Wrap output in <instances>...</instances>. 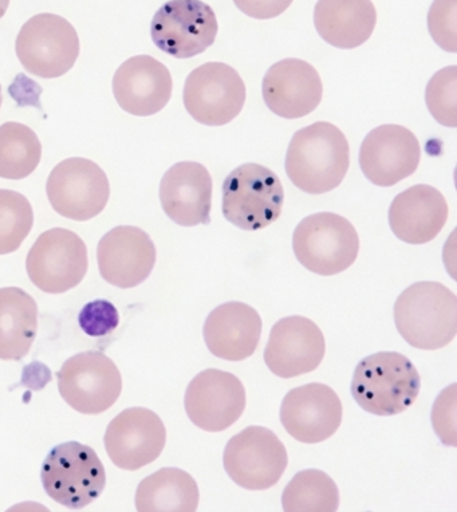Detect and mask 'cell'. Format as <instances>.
<instances>
[{
  "label": "cell",
  "instance_id": "6da1fadb",
  "mask_svg": "<svg viewBox=\"0 0 457 512\" xmlns=\"http://www.w3.org/2000/svg\"><path fill=\"white\" fill-rule=\"evenodd\" d=\"M349 165L348 139L330 122H315L301 129L287 149V176L309 195L328 194L340 187Z\"/></svg>",
  "mask_w": 457,
  "mask_h": 512
},
{
  "label": "cell",
  "instance_id": "7a4b0ae2",
  "mask_svg": "<svg viewBox=\"0 0 457 512\" xmlns=\"http://www.w3.org/2000/svg\"><path fill=\"white\" fill-rule=\"evenodd\" d=\"M420 388L419 370L408 357L381 352L358 362L350 392L365 412L389 417L411 408Z\"/></svg>",
  "mask_w": 457,
  "mask_h": 512
},
{
  "label": "cell",
  "instance_id": "3957f363",
  "mask_svg": "<svg viewBox=\"0 0 457 512\" xmlns=\"http://www.w3.org/2000/svg\"><path fill=\"white\" fill-rule=\"evenodd\" d=\"M395 322L401 337L413 348H445L457 333L456 294L441 283H415L397 298Z\"/></svg>",
  "mask_w": 457,
  "mask_h": 512
},
{
  "label": "cell",
  "instance_id": "277c9868",
  "mask_svg": "<svg viewBox=\"0 0 457 512\" xmlns=\"http://www.w3.org/2000/svg\"><path fill=\"white\" fill-rule=\"evenodd\" d=\"M285 204V189L277 173L265 165H240L223 184V214L244 231H258L277 222Z\"/></svg>",
  "mask_w": 457,
  "mask_h": 512
},
{
  "label": "cell",
  "instance_id": "5b68a950",
  "mask_svg": "<svg viewBox=\"0 0 457 512\" xmlns=\"http://www.w3.org/2000/svg\"><path fill=\"white\" fill-rule=\"evenodd\" d=\"M46 494L61 506L81 510L105 490L104 464L89 445L68 441L54 447L42 464Z\"/></svg>",
  "mask_w": 457,
  "mask_h": 512
},
{
  "label": "cell",
  "instance_id": "8992f818",
  "mask_svg": "<svg viewBox=\"0 0 457 512\" xmlns=\"http://www.w3.org/2000/svg\"><path fill=\"white\" fill-rule=\"evenodd\" d=\"M294 254L311 273L332 277L344 273L356 262L360 238L344 216L321 212L307 216L295 228Z\"/></svg>",
  "mask_w": 457,
  "mask_h": 512
},
{
  "label": "cell",
  "instance_id": "52a82bcc",
  "mask_svg": "<svg viewBox=\"0 0 457 512\" xmlns=\"http://www.w3.org/2000/svg\"><path fill=\"white\" fill-rule=\"evenodd\" d=\"M15 51L26 72L53 80L65 76L76 65L80 38L65 18L38 14L22 26Z\"/></svg>",
  "mask_w": 457,
  "mask_h": 512
},
{
  "label": "cell",
  "instance_id": "ba28073f",
  "mask_svg": "<svg viewBox=\"0 0 457 512\" xmlns=\"http://www.w3.org/2000/svg\"><path fill=\"white\" fill-rule=\"evenodd\" d=\"M224 470L232 482L251 491L269 490L285 474L289 455L269 428L251 425L228 441Z\"/></svg>",
  "mask_w": 457,
  "mask_h": 512
},
{
  "label": "cell",
  "instance_id": "9c48e42d",
  "mask_svg": "<svg viewBox=\"0 0 457 512\" xmlns=\"http://www.w3.org/2000/svg\"><path fill=\"white\" fill-rule=\"evenodd\" d=\"M57 377L62 399L82 415H100L120 399V370L97 350L70 357L59 369Z\"/></svg>",
  "mask_w": 457,
  "mask_h": 512
},
{
  "label": "cell",
  "instance_id": "30bf717a",
  "mask_svg": "<svg viewBox=\"0 0 457 512\" xmlns=\"http://www.w3.org/2000/svg\"><path fill=\"white\" fill-rule=\"evenodd\" d=\"M51 207L63 218L88 222L100 215L109 202L108 176L92 160L72 157L51 171L46 184Z\"/></svg>",
  "mask_w": 457,
  "mask_h": 512
},
{
  "label": "cell",
  "instance_id": "8fae6325",
  "mask_svg": "<svg viewBox=\"0 0 457 512\" xmlns=\"http://www.w3.org/2000/svg\"><path fill=\"white\" fill-rule=\"evenodd\" d=\"M88 266L84 240L65 228L43 232L26 259L31 282L47 294H63L80 285Z\"/></svg>",
  "mask_w": 457,
  "mask_h": 512
},
{
  "label": "cell",
  "instance_id": "7c38bea8",
  "mask_svg": "<svg viewBox=\"0 0 457 512\" xmlns=\"http://www.w3.org/2000/svg\"><path fill=\"white\" fill-rule=\"evenodd\" d=\"M219 25L215 11L202 0H169L151 23L153 43L165 54L188 59L215 43Z\"/></svg>",
  "mask_w": 457,
  "mask_h": 512
},
{
  "label": "cell",
  "instance_id": "4fadbf2b",
  "mask_svg": "<svg viewBox=\"0 0 457 512\" xmlns=\"http://www.w3.org/2000/svg\"><path fill=\"white\" fill-rule=\"evenodd\" d=\"M183 98L193 120L207 126L227 125L243 110L246 85L231 66L208 62L189 74Z\"/></svg>",
  "mask_w": 457,
  "mask_h": 512
},
{
  "label": "cell",
  "instance_id": "5bb4252c",
  "mask_svg": "<svg viewBox=\"0 0 457 512\" xmlns=\"http://www.w3.org/2000/svg\"><path fill=\"white\" fill-rule=\"evenodd\" d=\"M184 407L196 427L212 433L226 431L246 409V389L235 374L203 370L189 382Z\"/></svg>",
  "mask_w": 457,
  "mask_h": 512
},
{
  "label": "cell",
  "instance_id": "9a60e30c",
  "mask_svg": "<svg viewBox=\"0 0 457 512\" xmlns=\"http://www.w3.org/2000/svg\"><path fill=\"white\" fill-rule=\"evenodd\" d=\"M104 441L114 466L137 471L159 459L167 443V429L151 409L129 408L114 417Z\"/></svg>",
  "mask_w": 457,
  "mask_h": 512
},
{
  "label": "cell",
  "instance_id": "2e32d148",
  "mask_svg": "<svg viewBox=\"0 0 457 512\" xmlns=\"http://www.w3.org/2000/svg\"><path fill=\"white\" fill-rule=\"evenodd\" d=\"M344 408L332 388L319 382L291 389L282 401L281 423L299 443L318 444L340 429Z\"/></svg>",
  "mask_w": 457,
  "mask_h": 512
},
{
  "label": "cell",
  "instance_id": "e0dca14e",
  "mask_svg": "<svg viewBox=\"0 0 457 512\" xmlns=\"http://www.w3.org/2000/svg\"><path fill=\"white\" fill-rule=\"evenodd\" d=\"M420 160L419 140L405 126H378L361 145L362 172L378 187H393L412 176L419 168Z\"/></svg>",
  "mask_w": 457,
  "mask_h": 512
},
{
  "label": "cell",
  "instance_id": "ac0fdd59",
  "mask_svg": "<svg viewBox=\"0 0 457 512\" xmlns=\"http://www.w3.org/2000/svg\"><path fill=\"white\" fill-rule=\"evenodd\" d=\"M156 258L155 243L139 227L113 228L98 243L101 277L118 289H133L147 281L155 269Z\"/></svg>",
  "mask_w": 457,
  "mask_h": 512
},
{
  "label": "cell",
  "instance_id": "d6986e66",
  "mask_svg": "<svg viewBox=\"0 0 457 512\" xmlns=\"http://www.w3.org/2000/svg\"><path fill=\"white\" fill-rule=\"evenodd\" d=\"M326 353L322 330L311 319L293 315L271 329L265 362L275 376L294 378L314 372Z\"/></svg>",
  "mask_w": 457,
  "mask_h": 512
},
{
  "label": "cell",
  "instance_id": "ffe728a7",
  "mask_svg": "<svg viewBox=\"0 0 457 512\" xmlns=\"http://www.w3.org/2000/svg\"><path fill=\"white\" fill-rule=\"evenodd\" d=\"M267 108L286 120L309 116L321 104V76L309 62L287 58L275 63L263 78Z\"/></svg>",
  "mask_w": 457,
  "mask_h": 512
},
{
  "label": "cell",
  "instance_id": "44dd1931",
  "mask_svg": "<svg viewBox=\"0 0 457 512\" xmlns=\"http://www.w3.org/2000/svg\"><path fill=\"white\" fill-rule=\"evenodd\" d=\"M173 81L167 66L151 55L126 59L113 77V94L124 112L149 117L171 101Z\"/></svg>",
  "mask_w": 457,
  "mask_h": 512
},
{
  "label": "cell",
  "instance_id": "7402d4cb",
  "mask_svg": "<svg viewBox=\"0 0 457 512\" xmlns=\"http://www.w3.org/2000/svg\"><path fill=\"white\" fill-rule=\"evenodd\" d=\"M161 207L181 227L211 223L212 177L203 164L183 161L169 168L160 183Z\"/></svg>",
  "mask_w": 457,
  "mask_h": 512
},
{
  "label": "cell",
  "instance_id": "603a6c76",
  "mask_svg": "<svg viewBox=\"0 0 457 512\" xmlns=\"http://www.w3.org/2000/svg\"><path fill=\"white\" fill-rule=\"evenodd\" d=\"M203 336L215 357L235 362L247 360L258 348L262 318L247 303H223L208 315Z\"/></svg>",
  "mask_w": 457,
  "mask_h": 512
},
{
  "label": "cell",
  "instance_id": "cb8c5ba5",
  "mask_svg": "<svg viewBox=\"0 0 457 512\" xmlns=\"http://www.w3.org/2000/svg\"><path fill=\"white\" fill-rule=\"evenodd\" d=\"M449 207L432 185L419 184L397 195L389 208L393 234L409 244L432 242L447 223Z\"/></svg>",
  "mask_w": 457,
  "mask_h": 512
},
{
  "label": "cell",
  "instance_id": "d4e9b609",
  "mask_svg": "<svg viewBox=\"0 0 457 512\" xmlns=\"http://www.w3.org/2000/svg\"><path fill=\"white\" fill-rule=\"evenodd\" d=\"M314 25L319 37L329 45L352 50L372 37L377 11L372 0H318Z\"/></svg>",
  "mask_w": 457,
  "mask_h": 512
},
{
  "label": "cell",
  "instance_id": "484cf974",
  "mask_svg": "<svg viewBox=\"0 0 457 512\" xmlns=\"http://www.w3.org/2000/svg\"><path fill=\"white\" fill-rule=\"evenodd\" d=\"M38 332V305L19 287L0 289V360L19 361L30 353Z\"/></svg>",
  "mask_w": 457,
  "mask_h": 512
},
{
  "label": "cell",
  "instance_id": "4316f807",
  "mask_svg": "<svg viewBox=\"0 0 457 512\" xmlns=\"http://www.w3.org/2000/svg\"><path fill=\"white\" fill-rule=\"evenodd\" d=\"M199 498L198 483L188 472L161 468L137 487L136 508L140 512H195Z\"/></svg>",
  "mask_w": 457,
  "mask_h": 512
},
{
  "label": "cell",
  "instance_id": "83f0119b",
  "mask_svg": "<svg viewBox=\"0 0 457 512\" xmlns=\"http://www.w3.org/2000/svg\"><path fill=\"white\" fill-rule=\"evenodd\" d=\"M42 144L33 129L19 122L0 126V177L22 180L38 168Z\"/></svg>",
  "mask_w": 457,
  "mask_h": 512
},
{
  "label": "cell",
  "instance_id": "f1b7e54d",
  "mask_svg": "<svg viewBox=\"0 0 457 512\" xmlns=\"http://www.w3.org/2000/svg\"><path fill=\"white\" fill-rule=\"evenodd\" d=\"M286 512H336L340 491L328 474L319 470L298 472L282 495Z\"/></svg>",
  "mask_w": 457,
  "mask_h": 512
},
{
  "label": "cell",
  "instance_id": "f546056e",
  "mask_svg": "<svg viewBox=\"0 0 457 512\" xmlns=\"http://www.w3.org/2000/svg\"><path fill=\"white\" fill-rule=\"evenodd\" d=\"M33 226V207L26 196L0 189V255L17 251Z\"/></svg>",
  "mask_w": 457,
  "mask_h": 512
},
{
  "label": "cell",
  "instance_id": "4dcf8cb0",
  "mask_svg": "<svg viewBox=\"0 0 457 512\" xmlns=\"http://www.w3.org/2000/svg\"><path fill=\"white\" fill-rule=\"evenodd\" d=\"M425 101H427L429 112L439 124L448 126V128H456V66L441 69L431 78L427 90H425Z\"/></svg>",
  "mask_w": 457,
  "mask_h": 512
},
{
  "label": "cell",
  "instance_id": "1f68e13d",
  "mask_svg": "<svg viewBox=\"0 0 457 512\" xmlns=\"http://www.w3.org/2000/svg\"><path fill=\"white\" fill-rule=\"evenodd\" d=\"M457 0H435L428 14L433 41L445 51L456 53Z\"/></svg>",
  "mask_w": 457,
  "mask_h": 512
},
{
  "label": "cell",
  "instance_id": "d6a6232c",
  "mask_svg": "<svg viewBox=\"0 0 457 512\" xmlns=\"http://www.w3.org/2000/svg\"><path fill=\"white\" fill-rule=\"evenodd\" d=\"M78 324L90 337H104L113 333L120 325V314L116 306L105 299H97L82 307Z\"/></svg>",
  "mask_w": 457,
  "mask_h": 512
},
{
  "label": "cell",
  "instance_id": "836d02e7",
  "mask_svg": "<svg viewBox=\"0 0 457 512\" xmlns=\"http://www.w3.org/2000/svg\"><path fill=\"white\" fill-rule=\"evenodd\" d=\"M456 384L444 389L433 405L432 424L445 445L456 447Z\"/></svg>",
  "mask_w": 457,
  "mask_h": 512
},
{
  "label": "cell",
  "instance_id": "e575fe53",
  "mask_svg": "<svg viewBox=\"0 0 457 512\" xmlns=\"http://www.w3.org/2000/svg\"><path fill=\"white\" fill-rule=\"evenodd\" d=\"M294 0H234L235 6L247 17L260 19H273L285 13Z\"/></svg>",
  "mask_w": 457,
  "mask_h": 512
},
{
  "label": "cell",
  "instance_id": "d590c367",
  "mask_svg": "<svg viewBox=\"0 0 457 512\" xmlns=\"http://www.w3.org/2000/svg\"><path fill=\"white\" fill-rule=\"evenodd\" d=\"M10 0H0V19L5 17L7 10H9Z\"/></svg>",
  "mask_w": 457,
  "mask_h": 512
},
{
  "label": "cell",
  "instance_id": "8d00e7d4",
  "mask_svg": "<svg viewBox=\"0 0 457 512\" xmlns=\"http://www.w3.org/2000/svg\"><path fill=\"white\" fill-rule=\"evenodd\" d=\"M3 96H2V86H0V108H2Z\"/></svg>",
  "mask_w": 457,
  "mask_h": 512
}]
</instances>
